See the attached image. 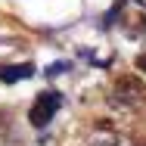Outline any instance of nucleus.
Returning <instances> with one entry per match:
<instances>
[{
  "mask_svg": "<svg viewBox=\"0 0 146 146\" xmlns=\"http://www.w3.org/2000/svg\"><path fill=\"white\" fill-rule=\"evenodd\" d=\"M59 103H62V96H59L56 90H44V93H37L34 103H31V109H28V121L34 124V127H47V124L53 121V115H56Z\"/></svg>",
  "mask_w": 146,
  "mask_h": 146,
  "instance_id": "f257e3e1",
  "label": "nucleus"
},
{
  "mask_svg": "<svg viewBox=\"0 0 146 146\" xmlns=\"http://www.w3.org/2000/svg\"><path fill=\"white\" fill-rule=\"evenodd\" d=\"M81 146H131V143H127L118 131L109 127V121H100V124H93V131L84 137Z\"/></svg>",
  "mask_w": 146,
  "mask_h": 146,
  "instance_id": "7ed1b4c3",
  "label": "nucleus"
},
{
  "mask_svg": "<svg viewBox=\"0 0 146 146\" xmlns=\"http://www.w3.org/2000/svg\"><path fill=\"white\" fill-rule=\"evenodd\" d=\"M65 68H68V62H56V65L47 68V75H59V72H65Z\"/></svg>",
  "mask_w": 146,
  "mask_h": 146,
  "instance_id": "39448f33",
  "label": "nucleus"
},
{
  "mask_svg": "<svg viewBox=\"0 0 146 146\" xmlns=\"http://www.w3.org/2000/svg\"><path fill=\"white\" fill-rule=\"evenodd\" d=\"M34 75V65H0V81L3 84H16V81H25Z\"/></svg>",
  "mask_w": 146,
  "mask_h": 146,
  "instance_id": "20e7f679",
  "label": "nucleus"
},
{
  "mask_svg": "<svg viewBox=\"0 0 146 146\" xmlns=\"http://www.w3.org/2000/svg\"><path fill=\"white\" fill-rule=\"evenodd\" d=\"M140 146H146V140H143V143H140Z\"/></svg>",
  "mask_w": 146,
  "mask_h": 146,
  "instance_id": "0eeeda50",
  "label": "nucleus"
},
{
  "mask_svg": "<svg viewBox=\"0 0 146 146\" xmlns=\"http://www.w3.org/2000/svg\"><path fill=\"white\" fill-rule=\"evenodd\" d=\"M137 68H140V72H146V53H143V56H137Z\"/></svg>",
  "mask_w": 146,
  "mask_h": 146,
  "instance_id": "423d86ee",
  "label": "nucleus"
},
{
  "mask_svg": "<svg viewBox=\"0 0 146 146\" xmlns=\"http://www.w3.org/2000/svg\"><path fill=\"white\" fill-rule=\"evenodd\" d=\"M112 96H115L118 106H140V103L146 100V87L140 84V78H134V75H121V78L115 81Z\"/></svg>",
  "mask_w": 146,
  "mask_h": 146,
  "instance_id": "f03ea898",
  "label": "nucleus"
}]
</instances>
